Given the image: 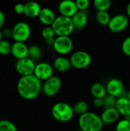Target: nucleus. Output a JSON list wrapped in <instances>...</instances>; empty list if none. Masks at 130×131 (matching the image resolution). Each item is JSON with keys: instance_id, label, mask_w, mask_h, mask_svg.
Returning <instances> with one entry per match:
<instances>
[{"instance_id": "f257e3e1", "label": "nucleus", "mask_w": 130, "mask_h": 131, "mask_svg": "<svg viewBox=\"0 0 130 131\" xmlns=\"http://www.w3.org/2000/svg\"><path fill=\"white\" fill-rule=\"evenodd\" d=\"M43 84L34 74L21 77L17 83L18 94L25 100L35 99L42 91Z\"/></svg>"}, {"instance_id": "f03ea898", "label": "nucleus", "mask_w": 130, "mask_h": 131, "mask_svg": "<svg viewBox=\"0 0 130 131\" xmlns=\"http://www.w3.org/2000/svg\"><path fill=\"white\" fill-rule=\"evenodd\" d=\"M103 124L101 117L90 111L80 115L78 119V126L82 131H101Z\"/></svg>"}, {"instance_id": "7ed1b4c3", "label": "nucleus", "mask_w": 130, "mask_h": 131, "mask_svg": "<svg viewBox=\"0 0 130 131\" xmlns=\"http://www.w3.org/2000/svg\"><path fill=\"white\" fill-rule=\"evenodd\" d=\"M51 27L57 36H69L75 28L72 18L63 15L56 17Z\"/></svg>"}, {"instance_id": "20e7f679", "label": "nucleus", "mask_w": 130, "mask_h": 131, "mask_svg": "<svg viewBox=\"0 0 130 131\" xmlns=\"http://www.w3.org/2000/svg\"><path fill=\"white\" fill-rule=\"evenodd\" d=\"M51 114L52 117L57 121L68 122L73 118L74 111L73 107L68 104L64 102H58L53 105L51 108Z\"/></svg>"}, {"instance_id": "39448f33", "label": "nucleus", "mask_w": 130, "mask_h": 131, "mask_svg": "<svg viewBox=\"0 0 130 131\" xmlns=\"http://www.w3.org/2000/svg\"><path fill=\"white\" fill-rule=\"evenodd\" d=\"M31 27L25 21L16 22L11 28V38L17 42H25L31 36Z\"/></svg>"}, {"instance_id": "423d86ee", "label": "nucleus", "mask_w": 130, "mask_h": 131, "mask_svg": "<svg viewBox=\"0 0 130 131\" xmlns=\"http://www.w3.org/2000/svg\"><path fill=\"white\" fill-rule=\"evenodd\" d=\"M70 61L73 68L78 70H83L90 65L92 58L88 52L80 50L73 53L70 58Z\"/></svg>"}, {"instance_id": "0eeeda50", "label": "nucleus", "mask_w": 130, "mask_h": 131, "mask_svg": "<svg viewBox=\"0 0 130 131\" xmlns=\"http://www.w3.org/2000/svg\"><path fill=\"white\" fill-rule=\"evenodd\" d=\"M74 47V43L69 36H57L53 45L54 50L59 54H69Z\"/></svg>"}, {"instance_id": "6e6552de", "label": "nucleus", "mask_w": 130, "mask_h": 131, "mask_svg": "<svg viewBox=\"0 0 130 131\" xmlns=\"http://www.w3.org/2000/svg\"><path fill=\"white\" fill-rule=\"evenodd\" d=\"M129 19L127 15L123 14H118L113 17L110 21L108 28L110 31L114 33H119L124 31L129 25Z\"/></svg>"}, {"instance_id": "1a4fd4ad", "label": "nucleus", "mask_w": 130, "mask_h": 131, "mask_svg": "<svg viewBox=\"0 0 130 131\" xmlns=\"http://www.w3.org/2000/svg\"><path fill=\"white\" fill-rule=\"evenodd\" d=\"M35 66V61L29 58H25L23 59L17 60L15 68L17 73L21 75V77H25L34 74Z\"/></svg>"}, {"instance_id": "9d476101", "label": "nucleus", "mask_w": 130, "mask_h": 131, "mask_svg": "<svg viewBox=\"0 0 130 131\" xmlns=\"http://www.w3.org/2000/svg\"><path fill=\"white\" fill-rule=\"evenodd\" d=\"M62 86V82L57 76H52L43 84L42 91L48 97H54L58 94Z\"/></svg>"}, {"instance_id": "9b49d317", "label": "nucleus", "mask_w": 130, "mask_h": 131, "mask_svg": "<svg viewBox=\"0 0 130 131\" xmlns=\"http://www.w3.org/2000/svg\"><path fill=\"white\" fill-rule=\"evenodd\" d=\"M54 73V68L48 62H39L36 64L34 75L41 81H45L51 78Z\"/></svg>"}, {"instance_id": "f8f14e48", "label": "nucleus", "mask_w": 130, "mask_h": 131, "mask_svg": "<svg viewBox=\"0 0 130 131\" xmlns=\"http://www.w3.org/2000/svg\"><path fill=\"white\" fill-rule=\"evenodd\" d=\"M107 94L119 97L124 92V84L119 78H111L106 85Z\"/></svg>"}, {"instance_id": "ddd939ff", "label": "nucleus", "mask_w": 130, "mask_h": 131, "mask_svg": "<svg viewBox=\"0 0 130 131\" xmlns=\"http://www.w3.org/2000/svg\"><path fill=\"white\" fill-rule=\"evenodd\" d=\"M58 11L61 15L72 18L77 12L76 2L72 0H64L58 5Z\"/></svg>"}, {"instance_id": "4468645a", "label": "nucleus", "mask_w": 130, "mask_h": 131, "mask_svg": "<svg viewBox=\"0 0 130 131\" xmlns=\"http://www.w3.org/2000/svg\"><path fill=\"white\" fill-rule=\"evenodd\" d=\"M11 54L17 60L23 59L28 58V47L25 42H17L15 41L11 44Z\"/></svg>"}, {"instance_id": "2eb2a0df", "label": "nucleus", "mask_w": 130, "mask_h": 131, "mask_svg": "<svg viewBox=\"0 0 130 131\" xmlns=\"http://www.w3.org/2000/svg\"><path fill=\"white\" fill-rule=\"evenodd\" d=\"M115 108L126 118L130 117V101L127 97H120L116 100Z\"/></svg>"}, {"instance_id": "dca6fc26", "label": "nucleus", "mask_w": 130, "mask_h": 131, "mask_svg": "<svg viewBox=\"0 0 130 131\" xmlns=\"http://www.w3.org/2000/svg\"><path fill=\"white\" fill-rule=\"evenodd\" d=\"M120 114L115 107L104 109L100 116L103 124H111L116 123L120 119Z\"/></svg>"}, {"instance_id": "f3484780", "label": "nucleus", "mask_w": 130, "mask_h": 131, "mask_svg": "<svg viewBox=\"0 0 130 131\" xmlns=\"http://www.w3.org/2000/svg\"><path fill=\"white\" fill-rule=\"evenodd\" d=\"M38 18L39 21L45 26H51L56 18V16L54 11L51 8H41Z\"/></svg>"}, {"instance_id": "a211bd4d", "label": "nucleus", "mask_w": 130, "mask_h": 131, "mask_svg": "<svg viewBox=\"0 0 130 131\" xmlns=\"http://www.w3.org/2000/svg\"><path fill=\"white\" fill-rule=\"evenodd\" d=\"M41 10V7L39 3L36 2H28L25 4L24 15L28 18H36L38 17Z\"/></svg>"}, {"instance_id": "6ab92c4d", "label": "nucleus", "mask_w": 130, "mask_h": 131, "mask_svg": "<svg viewBox=\"0 0 130 131\" xmlns=\"http://www.w3.org/2000/svg\"><path fill=\"white\" fill-rule=\"evenodd\" d=\"M72 65L70 59L64 56L57 57L53 63V68L59 72H66L71 68Z\"/></svg>"}, {"instance_id": "aec40b11", "label": "nucleus", "mask_w": 130, "mask_h": 131, "mask_svg": "<svg viewBox=\"0 0 130 131\" xmlns=\"http://www.w3.org/2000/svg\"><path fill=\"white\" fill-rule=\"evenodd\" d=\"M71 18L74 28L77 29L84 28L87 25L88 21V17L85 11H78Z\"/></svg>"}, {"instance_id": "412c9836", "label": "nucleus", "mask_w": 130, "mask_h": 131, "mask_svg": "<svg viewBox=\"0 0 130 131\" xmlns=\"http://www.w3.org/2000/svg\"><path fill=\"white\" fill-rule=\"evenodd\" d=\"M90 94L95 98H101L103 99L105 96L107 94L106 86L100 82H96L93 84L90 87Z\"/></svg>"}, {"instance_id": "4be33fe9", "label": "nucleus", "mask_w": 130, "mask_h": 131, "mask_svg": "<svg viewBox=\"0 0 130 131\" xmlns=\"http://www.w3.org/2000/svg\"><path fill=\"white\" fill-rule=\"evenodd\" d=\"M96 21L98 24H100L102 26H108L110 21L111 19V17L109 14V12H97L95 15Z\"/></svg>"}, {"instance_id": "5701e85b", "label": "nucleus", "mask_w": 130, "mask_h": 131, "mask_svg": "<svg viewBox=\"0 0 130 131\" xmlns=\"http://www.w3.org/2000/svg\"><path fill=\"white\" fill-rule=\"evenodd\" d=\"M41 49L39 46L33 45L28 47V58H31L34 61H38L41 57Z\"/></svg>"}, {"instance_id": "b1692460", "label": "nucleus", "mask_w": 130, "mask_h": 131, "mask_svg": "<svg viewBox=\"0 0 130 131\" xmlns=\"http://www.w3.org/2000/svg\"><path fill=\"white\" fill-rule=\"evenodd\" d=\"M93 6L97 12H107L111 6L110 0H95Z\"/></svg>"}, {"instance_id": "393cba45", "label": "nucleus", "mask_w": 130, "mask_h": 131, "mask_svg": "<svg viewBox=\"0 0 130 131\" xmlns=\"http://www.w3.org/2000/svg\"><path fill=\"white\" fill-rule=\"evenodd\" d=\"M73 109H74V114H80V116L88 112V104L84 101H79L74 104V106L73 107Z\"/></svg>"}, {"instance_id": "a878e982", "label": "nucleus", "mask_w": 130, "mask_h": 131, "mask_svg": "<svg viewBox=\"0 0 130 131\" xmlns=\"http://www.w3.org/2000/svg\"><path fill=\"white\" fill-rule=\"evenodd\" d=\"M0 131H18V128L8 120H0Z\"/></svg>"}, {"instance_id": "bb28decb", "label": "nucleus", "mask_w": 130, "mask_h": 131, "mask_svg": "<svg viewBox=\"0 0 130 131\" xmlns=\"http://www.w3.org/2000/svg\"><path fill=\"white\" fill-rule=\"evenodd\" d=\"M103 100V107H104V109L113 108V107H116V100H117L116 97H113V96L109 95V94H107Z\"/></svg>"}, {"instance_id": "cd10ccee", "label": "nucleus", "mask_w": 130, "mask_h": 131, "mask_svg": "<svg viewBox=\"0 0 130 131\" xmlns=\"http://www.w3.org/2000/svg\"><path fill=\"white\" fill-rule=\"evenodd\" d=\"M116 131H130V120L124 118L116 124Z\"/></svg>"}, {"instance_id": "c85d7f7f", "label": "nucleus", "mask_w": 130, "mask_h": 131, "mask_svg": "<svg viewBox=\"0 0 130 131\" xmlns=\"http://www.w3.org/2000/svg\"><path fill=\"white\" fill-rule=\"evenodd\" d=\"M55 35V32L51 26H45L41 30V36L45 41L54 38Z\"/></svg>"}, {"instance_id": "c756f323", "label": "nucleus", "mask_w": 130, "mask_h": 131, "mask_svg": "<svg viewBox=\"0 0 130 131\" xmlns=\"http://www.w3.org/2000/svg\"><path fill=\"white\" fill-rule=\"evenodd\" d=\"M11 51V45L5 39L0 41V54L8 55Z\"/></svg>"}, {"instance_id": "7c9ffc66", "label": "nucleus", "mask_w": 130, "mask_h": 131, "mask_svg": "<svg viewBox=\"0 0 130 131\" xmlns=\"http://www.w3.org/2000/svg\"><path fill=\"white\" fill-rule=\"evenodd\" d=\"M122 51L126 56L130 57V36L126 37L122 43Z\"/></svg>"}, {"instance_id": "2f4dec72", "label": "nucleus", "mask_w": 130, "mask_h": 131, "mask_svg": "<svg viewBox=\"0 0 130 131\" xmlns=\"http://www.w3.org/2000/svg\"><path fill=\"white\" fill-rule=\"evenodd\" d=\"M75 2H76L78 11H85L90 6L89 0H77Z\"/></svg>"}, {"instance_id": "473e14b6", "label": "nucleus", "mask_w": 130, "mask_h": 131, "mask_svg": "<svg viewBox=\"0 0 130 131\" xmlns=\"http://www.w3.org/2000/svg\"><path fill=\"white\" fill-rule=\"evenodd\" d=\"M24 10H25V4L18 3V4H15L14 6V12L18 15L24 14Z\"/></svg>"}, {"instance_id": "72a5a7b5", "label": "nucleus", "mask_w": 130, "mask_h": 131, "mask_svg": "<svg viewBox=\"0 0 130 131\" xmlns=\"http://www.w3.org/2000/svg\"><path fill=\"white\" fill-rule=\"evenodd\" d=\"M93 105L97 107H103V100L101 98H95L93 100Z\"/></svg>"}, {"instance_id": "f704fd0d", "label": "nucleus", "mask_w": 130, "mask_h": 131, "mask_svg": "<svg viewBox=\"0 0 130 131\" xmlns=\"http://www.w3.org/2000/svg\"><path fill=\"white\" fill-rule=\"evenodd\" d=\"M5 23V15L4 12L0 10V30H2V28L4 27Z\"/></svg>"}, {"instance_id": "c9c22d12", "label": "nucleus", "mask_w": 130, "mask_h": 131, "mask_svg": "<svg viewBox=\"0 0 130 131\" xmlns=\"http://www.w3.org/2000/svg\"><path fill=\"white\" fill-rule=\"evenodd\" d=\"M2 34H3L4 38H8L9 37H11V28L10 29V28H5L4 29H2Z\"/></svg>"}, {"instance_id": "e433bc0d", "label": "nucleus", "mask_w": 130, "mask_h": 131, "mask_svg": "<svg viewBox=\"0 0 130 131\" xmlns=\"http://www.w3.org/2000/svg\"><path fill=\"white\" fill-rule=\"evenodd\" d=\"M126 15H127V16L130 18V2L127 5V6H126Z\"/></svg>"}, {"instance_id": "4c0bfd02", "label": "nucleus", "mask_w": 130, "mask_h": 131, "mask_svg": "<svg viewBox=\"0 0 130 131\" xmlns=\"http://www.w3.org/2000/svg\"><path fill=\"white\" fill-rule=\"evenodd\" d=\"M3 38H4V36H3V34H2V31L0 30V41H2L3 40Z\"/></svg>"}, {"instance_id": "58836bf2", "label": "nucleus", "mask_w": 130, "mask_h": 131, "mask_svg": "<svg viewBox=\"0 0 130 131\" xmlns=\"http://www.w3.org/2000/svg\"><path fill=\"white\" fill-rule=\"evenodd\" d=\"M127 98H128V99L130 101V88H129V90L127 91Z\"/></svg>"}, {"instance_id": "ea45409f", "label": "nucleus", "mask_w": 130, "mask_h": 131, "mask_svg": "<svg viewBox=\"0 0 130 131\" xmlns=\"http://www.w3.org/2000/svg\"><path fill=\"white\" fill-rule=\"evenodd\" d=\"M75 131H82L81 130H75Z\"/></svg>"}]
</instances>
